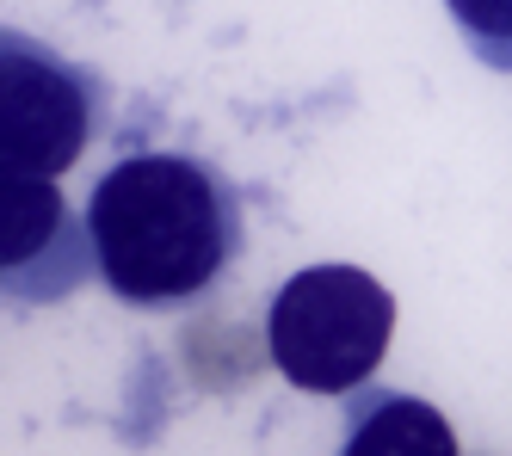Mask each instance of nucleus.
<instances>
[{
    "label": "nucleus",
    "instance_id": "6",
    "mask_svg": "<svg viewBox=\"0 0 512 456\" xmlns=\"http://www.w3.org/2000/svg\"><path fill=\"white\" fill-rule=\"evenodd\" d=\"M445 13L475 62L512 74V0H445Z\"/></svg>",
    "mask_w": 512,
    "mask_h": 456
},
{
    "label": "nucleus",
    "instance_id": "2",
    "mask_svg": "<svg viewBox=\"0 0 512 456\" xmlns=\"http://www.w3.org/2000/svg\"><path fill=\"white\" fill-rule=\"evenodd\" d=\"M395 333V296L364 265H303L272 290L266 352L303 395H352L371 383Z\"/></svg>",
    "mask_w": 512,
    "mask_h": 456
},
{
    "label": "nucleus",
    "instance_id": "1",
    "mask_svg": "<svg viewBox=\"0 0 512 456\" xmlns=\"http://www.w3.org/2000/svg\"><path fill=\"white\" fill-rule=\"evenodd\" d=\"M87 228L99 284L130 309L198 302L247 241L235 179L179 148H142L105 167L87 198Z\"/></svg>",
    "mask_w": 512,
    "mask_h": 456
},
{
    "label": "nucleus",
    "instance_id": "5",
    "mask_svg": "<svg viewBox=\"0 0 512 456\" xmlns=\"http://www.w3.org/2000/svg\"><path fill=\"white\" fill-rule=\"evenodd\" d=\"M346 450L364 456V450H401V456H420V450H438L451 456L457 438L451 426L438 420V407L414 401V395H395V389H352L346 395Z\"/></svg>",
    "mask_w": 512,
    "mask_h": 456
},
{
    "label": "nucleus",
    "instance_id": "4",
    "mask_svg": "<svg viewBox=\"0 0 512 456\" xmlns=\"http://www.w3.org/2000/svg\"><path fill=\"white\" fill-rule=\"evenodd\" d=\"M99 278L93 228L68 210L56 179L44 173H0V284L7 302H56Z\"/></svg>",
    "mask_w": 512,
    "mask_h": 456
},
{
    "label": "nucleus",
    "instance_id": "3",
    "mask_svg": "<svg viewBox=\"0 0 512 456\" xmlns=\"http://www.w3.org/2000/svg\"><path fill=\"white\" fill-rule=\"evenodd\" d=\"M105 87L44 37H0V173H68L99 130Z\"/></svg>",
    "mask_w": 512,
    "mask_h": 456
}]
</instances>
